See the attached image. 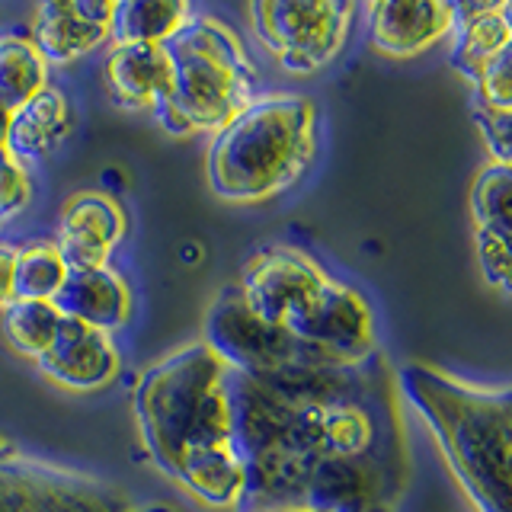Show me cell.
Segmentation results:
<instances>
[{
    "label": "cell",
    "mask_w": 512,
    "mask_h": 512,
    "mask_svg": "<svg viewBox=\"0 0 512 512\" xmlns=\"http://www.w3.org/2000/svg\"><path fill=\"white\" fill-rule=\"evenodd\" d=\"M228 397L244 461L237 509L394 512L407 484V439L381 352L256 378L228 368Z\"/></svg>",
    "instance_id": "6da1fadb"
},
{
    "label": "cell",
    "mask_w": 512,
    "mask_h": 512,
    "mask_svg": "<svg viewBox=\"0 0 512 512\" xmlns=\"http://www.w3.org/2000/svg\"><path fill=\"white\" fill-rule=\"evenodd\" d=\"M135 420L154 464L212 509H237L244 461L234 445L228 365L202 340L154 362L135 384Z\"/></svg>",
    "instance_id": "7a4b0ae2"
},
{
    "label": "cell",
    "mask_w": 512,
    "mask_h": 512,
    "mask_svg": "<svg viewBox=\"0 0 512 512\" xmlns=\"http://www.w3.org/2000/svg\"><path fill=\"white\" fill-rule=\"evenodd\" d=\"M397 394L436 436L448 468L477 512H509L512 490V394L461 381L423 362L397 372Z\"/></svg>",
    "instance_id": "3957f363"
},
{
    "label": "cell",
    "mask_w": 512,
    "mask_h": 512,
    "mask_svg": "<svg viewBox=\"0 0 512 512\" xmlns=\"http://www.w3.org/2000/svg\"><path fill=\"white\" fill-rule=\"evenodd\" d=\"M317 151V109L301 93H266L224 125L208 148V186L231 205L292 189Z\"/></svg>",
    "instance_id": "277c9868"
},
{
    "label": "cell",
    "mask_w": 512,
    "mask_h": 512,
    "mask_svg": "<svg viewBox=\"0 0 512 512\" xmlns=\"http://www.w3.org/2000/svg\"><path fill=\"white\" fill-rule=\"evenodd\" d=\"M167 52L173 77L154 116L170 135H218L253 103L256 68L240 36L218 16H192Z\"/></svg>",
    "instance_id": "5b68a950"
},
{
    "label": "cell",
    "mask_w": 512,
    "mask_h": 512,
    "mask_svg": "<svg viewBox=\"0 0 512 512\" xmlns=\"http://www.w3.org/2000/svg\"><path fill=\"white\" fill-rule=\"evenodd\" d=\"M250 26L288 74H317L343 52L356 4L346 0H256Z\"/></svg>",
    "instance_id": "8992f818"
},
{
    "label": "cell",
    "mask_w": 512,
    "mask_h": 512,
    "mask_svg": "<svg viewBox=\"0 0 512 512\" xmlns=\"http://www.w3.org/2000/svg\"><path fill=\"white\" fill-rule=\"evenodd\" d=\"M202 343L212 346L231 372L250 378L288 372V368L301 365H343L327 359L324 352L298 343L282 327H272L256 317L244 304V298H240L237 285L224 288L212 308H208Z\"/></svg>",
    "instance_id": "52a82bcc"
},
{
    "label": "cell",
    "mask_w": 512,
    "mask_h": 512,
    "mask_svg": "<svg viewBox=\"0 0 512 512\" xmlns=\"http://www.w3.org/2000/svg\"><path fill=\"white\" fill-rule=\"evenodd\" d=\"M0 512H138L112 484L29 458L13 442L0 448Z\"/></svg>",
    "instance_id": "ba28073f"
},
{
    "label": "cell",
    "mask_w": 512,
    "mask_h": 512,
    "mask_svg": "<svg viewBox=\"0 0 512 512\" xmlns=\"http://www.w3.org/2000/svg\"><path fill=\"white\" fill-rule=\"evenodd\" d=\"M285 333L343 365L365 362L381 352L375 336V314L368 308V301L356 288L336 282L333 276L308 304V311L285 327Z\"/></svg>",
    "instance_id": "9c48e42d"
},
{
    "label": "cell",
    "mask_w": 512,
    "mask_h": 512,
    "mask_svg": "<svg viewBox=\"0 0 512 512\" xmlns=\"http://www.w3.org/2000/svg\"><path fill=\"white\" fill-rule=\"evenodd\" d=\"M327 272L295 247H266L253 253L237 282L247 308L272 327H288L327 285Z\"/></svg>",
    "instance_id": "30bf717a"
},
{
    "label": "cell",
    "mask_w": 512,
    "mask_h": 512,
    "mask_svg": "<svg viewBox=\"0 0 512 512\" xmlns=\"http://www.w3.org/2000/svg\"><path fill=\"white\" fill-rule=\"evenodd\" d=\"M128 218L119 199L103 189H84L61 205L55 247L71 269L109 266V256L122 244Z\"/></svg>",
    "instance_id": "8fae6325"
},
{
    "label": "cell",
    "mask_w": 512,
    "mask_h": 512,
    "mask_svg": "<svg viewBox=\"0 0 512 512\" xmlns=\"http://www.w3.org/2000/svg\"><path fill=\"white\" fill-rule=\"evenodd\" d=\"M112 0H48L32 13L29 42L52 64H71L112 39Z\"/></svg>",
    "instance_id": "7c38bea8"
},
{
    "label": "cell",
    "mask_w": 512,
    "mask_h": 512,
    "mask_svg": "<svg viewBox=\"0 0 512 512\" xmlns=\"http://www.w3.org/2000/svg\"><path fill=\"white\" fill-rule=\"evenodd\" d=\"M368 13V45L384 58H416L452 36L458 4L445 0H381Z\"/></svg>",
    "instance_id": "4fadbf2b"
},
{
    "label": "cell",
    "mask_w": 512,
    "mask_h": 512,
    "mask_svg": "<svg viewBox=\"0 0 512 512\" xmlns=\"http://www.w3.org/2000/svg\"><path fill=\"white\" fill-rule=\"evenodd\" d=\"M45 378L68 391H96L119 375V349L112 336L103 330H93L77 320H61L55 343L48 346L45 356L36 362Z\"/></svg>",
    "instance_id": "5bb4252c"
},
{
    "label": "cell",
    "mask_w": 512,
    "mask_h": 512,
    "mask_svg": "<svg viewBox=\"0 0 512 512\" xmlns=\"http://www.w3.org/2000/svg\"><path fill=\"white\" fill-rule=\"evenodd\" d=\"M173 64L167 45H112L103 84L119 109H157L170 90Z\"/></svg>",
    "instance_id": "9a60e30c"
},
{
    "label": "cell",
    "mask_w": 512,
    "mask_h": 512,
    "mask_svg": "<svg viewBox=\"0 0 512 512\" xmlns=\"http://www.w3.org/2000/svg\"><path fill=\"white\" fill-rule=\"evenodd\" d=\"M61 317L87 324L93 330H122L132 317V292L125 279L109 266L100 269H71L61 292L55 295Z\"/></svg>",
    "instance_id": "2e32d148"
},
{
    "label": "cell",
    "mask_w": 512,
    "mask_h": 512,
    "mask_svg": "<svg viewBox=\"0 0 512 512\" xmlns=\"http://www.w3.org/2000/svg\"><path fill=\"white\" fill-rule=\"evenodd\" d=\"M74 132L71 100L58 87H45L29 103L16 106L7 119L4 151L20 164H36L48 154H55Z\"/></svg>",
    "instance_id": "e0dca14e"
},
{
    "label": "cell",
    "mask_w": 512,
    "mask_h": 512,
    "mask_svg": "<svg viewBox=\"0 0 512 512\" xmlns=\"http://www.w3.org/2000/svg\"><path fill=\"white\" fill-rule=\"evenodd\" d=\"M512 48V4H458V23L452 29V68L471 84L490 64Z\"/></svg>",
    "instance_id": "ac0fdd59"
},
{
    "label": "cell",
    "mask_w": 512,
    "mask_h": 512,
    "mask_svg": "<svg viewBox=\"0 0 512 512\" xmlns=\"http://www.w3.org/2000/svg\"><path fill=\"white\" fill-rule=\"evenodd\" d=\"M192 16L183 0H122L112 13V45H167Z\"/></svg>",
    "instance_id": "d6986e66"
},
{
    "label": "cell",
    "mask_w": 512,
    "mask_h": 512,
    "mask_svg": "<svg viewBox=\"0 0 512 512\" xmlns=\"http://www.w3.org/2000/svg\"><path fill=\"white\" fill-rule=\"evenodd\" d=\"M48 61L29 36H0V106L13 112L16 106L29 103L48 84Z\"/></svg>",
    "instance_id": "ffe728a7"
},
{
    "label": "cell",
    "mask_w": 512,
    "mask_h": 512,
    "mask_svg": "<svg viewBox=\"0 0 512 512\" xmlns=\"http://www.w3.org/2000/svg\"><path fill=\"white\" fill-rule=\"evenodd\" d=\"M61 311L55 301H23L13 298L4 308V333L7 343L20 352V356L39 362L48 346L55 343L58 327H61Z\"/></svg>",
    "instance_id": "44dd1931"
},
{
    "label": "cell",
    "mask_w": 512,
    "mask_h": 512,
    "mask_svg": "<svg viewBox=\"0 0 512 512\" xmlns=\"http://www.w3.org/2000/svg\"><path fill=\"white\" fill-rule=\"evenodd\" d=\"M71 266L64 263L55 240H36V244L16 247V272L13 292L23 301H55Z\"/></svg>",
    "instance_id": "7402d4cb"
},
{
    "label": "cell",
    "mask_w": 512,
    "mask_h": 512,
    "mask_svg": "<svg viewBox=\"0 0 512 512\" xmlns=\"http://www.w3.org/2000/svg\"><path fill=\"white\" fill-rule=\"evenodd\" d=\"M509 205H512V170L509 164H493L490 160V164L477 173V180L471 186L474 231L512 234Z\"/></svg>",
    "instance_id": "603a6c76"
},
{
    "label": "cell",
    "mask_w": 512,
    "mask_h": 512,
    "mask_svg": "<svg viewBox=\"0 0 512 512\" xmlns=\"http://www.w3.org/2000/svg\"><path fill=\"white\" fill-rule=\"evenodd\" d=\"M474 250H477V266L484 272V279L500 288L503 295H509V234L496 231H474Z\"/></svg>",
    "instance_id": "cb8c5ba5"
},
{
    "label": "cell",
    "mask_w": 512,
    "mask_h": 512,
    "mask_svg": "<svg viewBox=\"0 0 512 512\" xmlns=\"http://www.w3.org/2000/svg\"><path fill=\"white\" fill-rule=\"evenodd\" d=\"M29 196H32L29 170L0 148V224L20 215L29 205Z\"/></svg>",
    "instance_id": "d4e9b609"
},
{
    "label": "cell",
    "mask_w": 512,
    "mask_h": 512,
    "mask_svg": "<svg viewBox=\"0 0 512 512\" xmlns=\"http://www.w3.org/2000/svg\"><path fill=\"white\" fill-rule=\"evenodd\" d=\"M474 103L490 109H512V48L474 80Z\"/></svg>",
    "instance_id": "484cf974"
},
{
    "label": "cell",
    "mask_w": 512,
    "mask_h": 512,
    "mask_svg": "<svg viewBox=\"0 0 512 512\" xmlns=\"http://www.w3.org/2000/svg\"><path fill=\"white\" fill-rule=\"evenodd\" d=\"M474 122L493 154V164H509L512 151V109H490L474 103Z\"/></svg>",
    "instance_id": "4316f807"
},
{
    "label": "cell",
    "mask_w": 512,
    "mask_h": 512,
    "mask_svg": "<svg viewBox=\"0 0 512 512\" xmlns=\"http://www.w3.org/2000/svg\"><path fill=\"white\" fill-rule=\"evenodd\" d=\"M13 272H16V247L0 244V311L16 298L13 292Z\"/></svg>",
    "instance_id": "83f0119b"
},
{
    "label": "cell",
    "mask_w": 512,
    "mask_h": 512,
    "mask_svg": "<svg viewBox=\"0 0 512 512\" xmlns=\"http://www.w3.org/2000/svg\"><path fill=\"white\" fill-rule=\"evenodd\" d=\"M260 512H327L317 506H276V509H260Z\"/></svg>",
    "instance_id": "f1b7e54d"
},
{
    "label": "cell",
    "mask_w": 512,
    "mask_h": 512,
    "mask_svg": "<svg viewBox=\"0 0 512 512\" xmlns=\"http://www.w3.org/2000/svg\"><path fill=\"white\" fill-rule=\"evenodd\" d=\"M7 119H10V112L0 106V148H4V135H7Z\"/></svg>",
    "instance_id": "f546056e"
}]
</instances>
